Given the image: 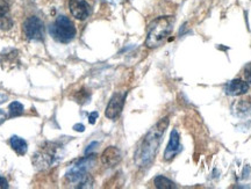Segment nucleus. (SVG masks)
I'll return each mask as SVG.
<instances>
[{
    "label": "nucleus",
    "instance_id": "1",
    "mask_svg": "<svg viewBox=\"0 0 251 189\" xmlns=\"http://www.w3.org/2000/svg\"><path fill=\"white\" fill-rule=\"evenodd\" d=\"M169 125V118H164L150 129L135 153V163L140 167H146L155 158L157 150L161 145L162 137Z\"/></svg>",
    "mask_w": 251,
    "mask_h": 189
},
{
    "label": "nucleus",
    "instance_id": "2",
    "mask_svg": "<svg viewBox=\"0 0 251 189\" xmlns=\"http://www.w3.org/2000/svg\"><path fill=\"white\" fill-rule=\"evenodd\" d=\"M96 163V156H87L85 158L78 160L68 168L65 178L71 184H77V188H91L93 180L89 175V169Z\"/></svg>",
    "mask_w": 251,
    "mask_h": 189
},
{
    "label": "nucleus",
    "instance_id": "3",
    "mask_svg": "<svg viewBox=\"0 0 251 189\" xmlns=\"http://www.w3.org/2000/svg\"><path fill=\"white\" fill-rule=\"evenodd\" d=\"M174 24L175 19L172 17H161L153 20L149 24L146 46L150 49L162 46L166 37L170 35L172 29H174Z\"/></svg>",
    "mask_w": 251,
    "mask_h": 189
},
{
    "label": "nucleus",
    "instance_id": "4",
    "mask_svg": "<svg viewBox=\"0 0 251 189\" xmlns=\"http://www.w3.org/2000/svg\"><path fill=\"white\" fill-rule=\"evenodd\" d=\"M50 34H51L52 39L58 42L69 43L76 36V28L70 21V19L64 15H59L56 19L55 24L50 27Z\"/></svg>",
    "mask_w": 251,
    "mask_h": 189
},
{
    "label": "nucleus",
    "instance_id": "5",
    "mask_svg": "<svg viewBox=\"0 0 251 189\" xmlns=\"http://www.w3.org/2000/svg\"><path fill=\"white\" fill-rule=\"evenodd\" d=\"M24 31L27 39L42 41L45 39V24L36 17L28 18L24 24Z\"/></svg>",
    "mask_w": 251,
    "mask_h": 189
},
{
    "label": "nucleus",
    "instance_id": "6",
    "mask_svg": "<svg viewBox=\"0 0 251 189\" xmlns=\"http://www.w3.org/2000/svg\"><path fill=\"white\" fill-rule=\"evenodd\" d=\"M126 95H127L126 93H115L112 96L111 101H109L107 108H106V118L114 119L120 116L122 109H124Z\"/></svg>",
    "mask_w": 251,
    "mask_h": 189
},
{
    "label": "nucleus",
    "instance_id": "7",
    "mask_svg": "<svg viewBox=\"0 0 251 189\" xmlns=\"http://www.w3.org/2000/svg\"><path fill=\"white\" fill-rule=\"evenodd\" d=\"M69 7L71 14L78 20H86L91 14V8L85 0H70Z\"/></svg>",
    "mask_w": 251,
    "mask_h": 189
},
{
    "label": "nucleus",
    "instance_id": "8",
    "mask_svg": "<svg viewBox=\"0 0 251 189\" xmlns=\"http://www.w3.org/2000/svg\"><path fill=\"white\" fill-rule=\"evenodd\" d=\"M121 151L115 146H109L101 154V162L107 167H114L121 162Z\"/></svg>",
    "mask_w": 251,
    "mask_h": 189
},
{
    "label": "nucleus",
    "instance_id": "9",
    "mask_svg": "<svg viewBox=\"0 0 251 189\" xmlns=\"http://www.w3.org/2000/svg\"><path fill=\"white\" fill-rule=\"evenodd\" d=\"M180 150V138L179 134L177 130H172L170 135V141H169L168 146H166L165 152H164V159L165 160H171L174 159L177 153Z\"/></svg>",
    "mask_w": 251,
    "mask_h": 189
},
{
    "label": "nucleus",
    "instance_id": "10",
    "mask_svg": "<svg viewBox=\"0 0 251 189\" xmlns=\"http://www.w3.org/2000/svg\"><path fill=\"white\" fill-rule=\"evenodd\" d=\"M248 91H249V85L241 79L231 80L226 87V92H227L228 95L231 96L242 95V94H246Z\"/></svg>",
    "mask_w": 251,
    "mask_h": 189
},
{
    "label": "nucleus",
    "instance_id": "11",
    "mask_svg": "<svg viewBox=\"0 0 251 189\" xmlns=\"http://www.w3.org/2000/svg\"><path fill=\"white\" fill-rule=\"evenodd\" d=\"M13 26L11 14H9L8 5L5 0H0V29L8 30Z\"/></svg>",
    "mask_w": 251,
    "mask_h": 189
},
{
    "label": "nucleus",
    "instance_id": "12",
    "mask_svg": "<svg viewBox=\"0 0 251 189\" xmlns=\"http://www.w3.org/2000/svg\"><path fill=\"white\" fill-rule=\"evenodd\" d=\"M11 146L12 149L19 154V156H24V154H26L28 150L26 141L19 136H13L11 138Z\"/></svg>",
    "mask_w": 251,
    "mask_h": 189
},
{
    "label": "nucleus",
    "instance_id": "13",
    "mask_svg": "<svg viewBox=\"0 0 251 189\" xmlns=\"http://www.w3.org/2000/svg\"><path fill=\"white\" fill-rule=\"evenodd\" d=\"M155 186L156 188L159 189H175L177 186L175 185V182H172L171 180H169L168 178L163 175H158L155 179Z\"/></svg>",
    "mask_w": 251,
    "mask_h": 189
},
{
    "label": "nucleus",
    "instance_id": "14",
    "mask_svg": "<svg viewBox=\"0 0 251 189\" xmlns=\"http://www.w3.org/2000/svg\"><path fill=\"white\" fill-rule=\"evenodd\" d=\"M8 112H9V118H17V116H20L24 114V106L21 105L20 102L14 101L9 105Z\"/></svg>",
    "mask_w": 251,
    "mask_h": 189
},
{
    "label": "nucleus",
    "instance_id": "15",
    "mask_svg": "<svg viewBox=\"0 0 251 189\" xmlns=\"http://www.w3.org/2000/svg\"><path fill=\"white\" fill-rule=\"evenodd\" d=\"M244 77H246L247 83L251 84V64H249L244 70Z\"/></svg>",
    "mask_w": 251,
    "mask_h": 189
},
{
    "label": "nucleus",
    "instance_id": "16",
    "mask_svg": "<svg viewBox=\"0 0 251 189\" xmlns=\"http://www.w3.org/2000/svg\"><path fill=\"white\" fill-rule=\"evenodd\" d=\"M98 116H99V114H98V113H97V112L91 113L90 116H89V122H90V124H94V123H96V121H97V118H98Z\"/></svg>",
    "mask_w": 251,
    "mask_h": 189
},
{
    "label": "nucleus",
    "instance_id": "17",
    "mask_svg": "<svg viewBox=\"0 0 251 189\" xmlns=\"http://www.w3.org/2000/svg\"><path fill=\"white\" fill-rule=\"evenodd\" d=\"M98 145H99V143H98V142H93V143H91L90 145L87 146V149L85 150V154H86V156H87V154H89V153L91 152V151H93L94 149H96V147L98 146Z\"/></svg>",
    "mask_w": 251,
    "mask_h": 189
},
{
    "label": "nucleus",
    "instance_id": "18",
    "mask_svg": "<svg viewBox=\"0 0 251 189\" xmlns=\"http://www.w3.org/2000/svg\"><path fill=\"white\" fill-rule=\"evenodd\" d=\"M0 188H8V182L5 178L0 175Z\"/></svg>",
    "mask_w": 251,
    "mask_h": 189
},
{
    "label": "nucleus",
    "instance_id": "19",
    "mask_svg": "<svg viewBox=\"0 0 251 189\" xmlns=\"http://www.w3.org/2000/svg\"><path fill=\"white\" fill-rule=\"evenodd\" d=\"M74 129H75V130H76V131H78V132H83L84 130H85V127H84L83 124L77 123V124L74 125Z\"/></svg>",
    "mask_w": 251,
    "mask_h": 189
},
{
    "label": "nucleus",
    "instance_id": "20",
    "mask_svg": "<svg viewBox=\"0 0 251 189\" xmlns=\"http://www.w3.org/2000/svg\"><path fill=\"white\" fill-rule=\"evenodd\" d=\"M6 118H7V115L5 114V112L0 110V124L4 123V122L6 121Z\"/></svg>",
    "mask_w": 251,
    "mask_h": 189
}]
</instances>
